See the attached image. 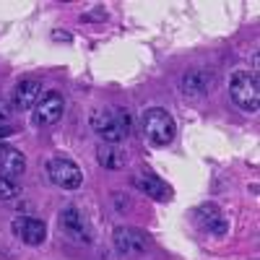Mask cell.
I'll list each match as a JSON object with an SVG mask.
<instances>
[{
    "label": "cell",
    "instance_id": "5",
    "mask_svg": "<svg viewBox=\"0 0 260 260\" xmlns=\"http://www.w3.org/2000/svg\"><path fill=\"white\" fill-rule=\"evenodd\" d=\"M45 172L50 182H55L62 190H78L83 185V172L76 161H71L68 156H50L45 164Z\"/></svg>",
    "mask_w": 260,
    "mask_h": 260
},
{
    "label": "cell",
    "instance_id": "13",
    "mask_svg": "<svg viewBox=\"0 0 260 260\" xmlns=\"http://www.w3.org/2000/svg\"><path fill=\"white\" fill-rule=\"evenodd\" d=\"M133 185H136V190L146 192L148 198H154V201H172V187L154 175H136Z\"/></svg>",
    "mask_w": 260,
    "mask_h": 260
},
{
    "label": "cell",
    "instance_id": "12",
    "mask_svg": "<svg viewBox=\"0 0 260 260\" xmlns=\"http://www.w3.org/2000/svg\"><path fill=\"white\" fill-rule=\"evenodd\" d=\"M24 172H26V159L21 151L16 148H0V177H6V180H18V177H24Z\"/></svg>",
    "mask_w": 260,
    "mask_h": 260
},
{
    "label": "cell",
    "instance_id": "17",
    "mask_svg": "<svg viewBox=\"0 0 260 260\" xmlns=\"http://www.w3.org/2000/svg\"><path fill=\"white\" fill-rule=\"evenodd\" d=\"M11 133H13L11 127H3V130H0V138H6V136H11Z\"/></svg>",
    "mask_w": 260,
    "mask_h": 260
},
{
    "label": "cell",
    "instance_id": "11",
    "mask_svg": "<svg viewBox=\"0 0 260 260\" xmlns=\"http://www.w3.org/2000/svg\"><path fill=\"white\" fill-rule=\"evenodd\" d=\"M42 94L45 91H42V83L37 78H24V81H18L16 89H13V107L21 112H29L37 107Z\"/></svg>",
    "mask_w": 260,
    "mask_h": 260
},
{
    "label": "cell",
    "instance_id": "4",
    "mask_svg": "<svg viewBox=\"0 0 260 260\" xmlns=\"http://www.w3.org/2000/svg\"><path fill=\"white\" fill-rule=\"evenodd\" d=\"M57 224H60V232L68 237V240L78 242V245H91L94 242V229L86 219V213L76 206H65L57 216Z\"/></svg>",
    "mask_w": 260,
    "mask_h": 260
},
{
    "label": "cell",
    "instance_id": "6",
    "mask_svg": "<svg viewBox=\"0 0 260 260\" xmlns=\"http://www.w3.org/2000/svg\"><path fill=\"white\" fill-rule=\"evenodd\" d=\"M11 232L18 242H24L29 247H39L47 240V224L34 219V216H16L11 221Z\"/></svg>",
    "mask_w": 260,
    "mask_h": 260
},
{
    "label": "cell",
    "instance_id": "7",
    "mask_svg": "<svg viewBox=\"0 0 260 260\" xmlns=\"http://www.w3.org/2000/svg\"><path fill=\"white\" fill-rule=\"evenodd\" d=\"M192 219L203 232L213 234V237H224L229 232V219L224 216V211L213 203H203L192 211Z\"/></svg>",
    "mask_w": 260,
    "mask_h": 260
},
{
    "label": "cell",
    "instance_id": "2",
    "mask_svg": "<svg viewBox=\"0 0 260 260\" xmlns=\"http://www.w3.org/2000/svg\"><path fill=\"white\" fill-rule=\"evenodd\" d=\"M175 136H177V122L164 107H148L143 112V138L151 146L164 148L175 141Z\"/></svg>",
    "mask_w": 260,
    "mask_h": 260
},
{
    "label": "cell",
    "instance_id": "3",
    "mask_svg": "<svg viewBox=\"0 0 260 260\" xmlns=\"http://www.w3.org/2000/svg\"><path fill=\"white\" fill-rule=\"evenodd\" d=\"M229 96L234 102L237 110H242L247 115H255L260 107V83L255 73L247 71H237L229 78Z\"/></svg>",
    "mask_w": 260,
    "mask_h": 260
},
{
    "label": "cell",
    "instance_id": "15",
    "mask_svg": "<svg viewBox=\"0 0 260 260\" xmlns=\"http://www.w3.org/2000/svg\"><path fill=\"white\" fill-rule=\"evenodd\" d=\"M18 185L13 180H6V177H0V201H13L18 198Z\"/></svg>",
    "mask_w": 260,
    "mask_h": 260
},
{
    "label": "cell",
    "instance_id": "10",
    "mask_svg": "<svg viewBox=\"0 0 260 260\" xmlns=\"http://www.w3.org/2000/svg\"><path fill=\"white\" fill-rule=\"evenodd\" d=\"M213 86H216V76L211 71H203V68L187 71L180 78V89H182L185 96H206Z\"/></svg>",
    "mask_w": 260,
    "mask_h": 260
},
{
    "label": "cell",
    "instance_id": "9",
    "mask_svg": "<svg viewBox=\"0 0 260 260\" xmlns=\"http://www.w3.org/2000/svg\"><path fill=\"white\" fill-rule=\"evenodd\" d=\"M34 110H37L34 120L39 125H55L62 117V112H65V99H62L60 91H45Z\"/></svg>",
    "mask_w": 260,
    "mask_h": 260
},
{
    "label": "cell",
    "instance_id": "1",
    "mask_svg": "<svg viewBox=\"0 0 260 260\" xmlns=\"http://www.w3.org/2000/svg\"><path fill=\"white\" fill-rule=\"evenodd\" d=\"M91 130L110 146L122 143L130 136V112L127 110H96L89 117Z\"/></svg>",
    "mask_w": 260,
    "mask_h": 260
},
{
    "label": "cell",
    "instance_id": "8",
    "mask_svg": "<svg viewBox=\"0 0 260 260\" xmlns=\"http://www.w3.org/2000/svg\"><path fill=\"white\" fill-rule=\"evenodd\" d=\"M112 242L120 255H141L148 247V234H143L136 226H117L112 232Z\"/></svg>",
    "mask_w": 260,
    "mask_h": 260
},
{
    "label": "cell",
    "instance_id": "16",
    "mask_svg": "<svg viewBox=\"0 0 260 260\" xmlns=\"http://www.w3.org/2000/svg\"><path fill=\"white\" fill-rule=\"evenodd\" d=\"M8 120H11V107L3 102V99H0V125H8Z\"/></svg>",
    "mask_w": 260,
    "mask_h": 260
},
{
    "label": "cell",
    "instance_id": "14",
    "mask_svg": "<svg viewBox=\"0 0 260 260\" xmlns=\"http://www.w3.org/2000/svg\"><path fill=\"white\" fill-rule=\"evenodd\" d=\"M96 161L104 167V169H122L127 164V154L117 146H110V143H102L96 148Z\"/></svg>",
    "mask_w": 260,
    "mask_h": 260
}]
</instances>
